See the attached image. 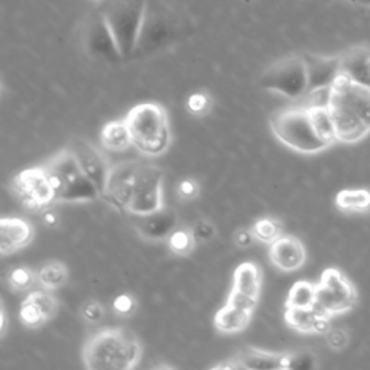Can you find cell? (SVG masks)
Instances as JSON below:
<instances>
[{
  "label": "cell",
  "mask_w": 370,
  "mask_h": 370,
  "mask_svg": "<svg viewBox=\"0 0 370 370\" xmlns=\"http://www.w3.org/2000/svg\"><path fill=\"white\" fill-rule=\"evenodd\" d=\"M310 75V91L331 87L340 74V57L304 54Z\"/></svg>",
  "instance_id": "19"
},
{
  "label": "cell",
  "mask_w": 370,
  "mask_h": 370,
  "mask_svg": "<svg viewBox=\"0 0 370 370\" xmlns=\"http://www.w3.org/2000/svg\"><path fill=\"white\" fill-rule=\"evenodd\" d=\"M164 207V171L154 164H143L136 174L133 196L127 214L147 216Z\"/></svg>",
  "instance_id": "9"
},
{
  "label": "cell",
  "mask_w": 370,
  "mask_h": 370,
  "mask_svg": "<svg viewBox=\"0 0 370 370\" xmlns=\"http://www.w3.org/2000/svg\"><path fill=\"white\" fill-rule=\"evenodd\" d=\"M124 122L131 133L132 147L143 156L158 158L172 145V131L167 109L155 102L139 103L129 110Z\"/></svg>",
  "instance_id": "2"
},
{
  "label": "cell",
  "mask_w": 370,
  "mask_h": 370,
  "mask_svg": "<svg viewBox=\"0 0 370 370\" xmlns=\"http://www.w3.org/2000/svg\"><path fill=\"white\" fill-rule=\"evenodd\" d=\"M317 304V285L298 281L289 289L285 308H313Z\"/></svg>",
  "instance_id": "25"
},
{
  "label": "cell",
  "mask_w": 370,
  "mask_h": 370,
  "mask_svg": "<svg viewBox=\"0 0 370 370\" xmlns=\"http://www.w3.org/2000/svg\"><path fill=\"white\" fill-rule=\"evenodd\" d=\"M253 313L243 311L226 304L214 315V327L224 334H234L243 331L252 320Z\"/></svg>",
  "instance_id": "22"
},
{
  "label": "cell",
  "mask_w": 370,
  "mask_h": 370,
  "mask_svg": "<svg viewBox=\"0 0 370 370\" xmlns=\"http://www.w3.org/2000/svg\"><path fill=\"white\" fill-rule=\"evenodd\" d=\"M329 104H337L356 115L370 131V87L358 84L344 75L339 74L330 87Z\"/></svg>",
  "instance_id": "11"
},
{
  "label": "cell",
  "mask_w": 370,
  "mask_h": 370,
  "mask_svg": "<svg viewBox=\"0 0 370 370\" xmlns=\"http://www.w3.org/2000/svg\"><path fill=\"white\" fill-rule=\"evenodd\" d=\"M176 196L183 201H192L200 196V184L194 178H184L176 184Z\"/></svg>",
  "instance_id": "39"
},
{
  "label": "cell",
  "mask_w": 370,
  "mask_h": 370,
  "mask_svg": "<svg viewBox=\"0 0 370 370\" xmlns=\"http://www.w3.org/2000/svg\"><path fill=\"white\" fill-rule=\"evenodd\" d=\"M288 353L268 351L256 347H245L237 351L232 358L237 369L248 370H270V369H286Z\"/></svg>",
  "instance_id": "18"
},
{
  "label": "cell",
  "mask_w": 370,
  "mask_h": 370,
  "mask_svg": "<svg viewBox=\"0 0 370 370\" xmlns=\"http://www.w3.org/2000/svg\"><path fill=\"white\" fill-rule=\"evenodd\" d=\"M90 2L91 3H100V2H103V0H90Z\"/></svg>",
  "instance_id": "45"
},
{
  "label": "cell",
  "mask_w": 370,
  "mask_h": 370,
  "mask_svg": "<svg viewBox=\"0 0 370 370\" xmlns=\"http://www.w3.org/2000/svg\"><path fill=\"white\" fill-rule=\"evenodd\" d=\"M243 294L259 299L262 288V269L255 262H242L233 273V286Z\"/></svg>",
  "instance_id": "21"
},
{
  "label": "cell",
  "mask_w": 370,
  "mask_h": 370,
  "mask_svg": "<svg viewBox=\"0 0 370 370\" xmlns=\"http://www.w3.org/2000/svg\"><path fill=\"white\" fill-rule=\"evenodd\" d=\"M326 340H327V344L333 350H343L349 343V337H347V333L344 330L330 329L326 333Z\"/></svg>",
  "instance_id": "40"
},
{
  "label": "cell",
  "mask_w": 370,
  "mask_h": 370,
  "mask_svg": "<svg viewBox=\"0 0 370 370\" xmlns=\"http://www.w3.org/2000/svg\"><path fill=\"white\" fill-rule=\"evenodd\" d=\"M26 298H29L35 304V307L39 310V313L44 315L46 321L53 320L59 310L58 299L54 297L50 289H45L42 286L41 289H34V291H30Z\"/></svg>",
  "instance_id": "31"
},
{
  "label": "cell",
  "mask_w": 370,
  "mask_h": 370,
  "mask_svg": "<svg viewBox=\"0 0 370 370\" xmlns=\"http://www.w3.org/2000/svg\"><path fill=\"white\" fill-rule=\"evenodd\" d=\"M80 314H82L83 320L87 321V323L95 324V323H100V321L104 318L106 311L103 305L98 299H89L82 305Z\"/></svg>",
  "instance_id": "36"
},
{
  "label": "cell",
  "mask_w": 370,
  "mask_h": 370,
  "mask_svg": "<svg viewBox=\"0 0 370 370\" xmlns=\"http://www.w3.org/2000/svg\"><path fill=\"white\" fill-rule=\"evenodd\" d=\"M269 124L275 138L298 154H318L331 147L318 135L308 106L278 110L269 118Z\"/></svg>",
  "instance_id": "4"
},
{
  "label": "cell",
  "mask_w": 370,
  "mask_h": 370,
  "mask_svg": "<svg viewBox=\"0 0 370 370\" xmlns=\"http://www.w3.org/2000/svg\"><path fill=\"white\" fill-rule=\"evenodd\" d=\"M147 9V0H111L103 13L123 59L138 51Z\"/></svg>",
  "instance_id": "5"
},
{
  "label": "cell",
  "mask_w": 370,
  "mask_h": 370,
  "mask_svg": "<svg viewBox=\"0 0 370 370\" xmlns=\"http://www.w3.org/2000/svg\"><path fill=\"white\" fill-rule=\"evenodd\" d=\"M42 221H44V224L46 228L54 229L59 224V216H58V213L54 210L53 207H50V208H46V210L42 212Z\"/></svg>",
  "instance_id": "42"
},
{
  "label": "cell",
  "mask_w": 370,
  "mask_h": 370,
  "mask_svg": "<svg viewBox=\"0 0 370 370\" xmlns=\"http://www.w3.org/2000/svg\"><path fill=\"white\" fill-rule=\"evenodd\" d=\"M353 2H359V3H362V5L370 6V0H353Z\"/></svg>",
  "instance_id": "44"
},
{
  "label": "cell",
  "mask_w": 370,
  "mask_h": 370,
  "mask_svg": "<svg viewBox=\"0 0 370 370\" xmlns=\"http://www.w3.org/2000/svg\"><path fill=\"white\" fill-rule=\"evenodd\" d=\"M6 282L15 293H28L38 284V273L26 265H16L8 270Z\"/></svg>",
  "instance_id": "27"
},
{
  "label": "cell",
  "mask_w": 370,
  "mask_h": 370,
  "mask_svg": "<svg viewBox=\"0 0 370 370\" xmlns=\"http://www.w3.org/2000/svg\"><path fill=\"white\" fill-rule=\"evenodd\" d=\"M233 242L239 249H248L256 242V237L252 229H239L233 234Z\"/></svg>",
  "instance_id": "41"
},
{
  "label": "cell",
  "mask_w": 370,
  "mask_h": 370,
  "mask_svg": "<svg viewBox=\"0 0 370 370\" xmlns=\"http://www.w3.org/2000/svg\"><path fill=\"white\" fill-rule=\"evenodd\" d=\"M42 165L54 185L55 204L93 203L102 198L100 191L80 167L68 147L55 152Z\"/></svg>",
  "instance_id": "3"
},
{
  "label": "cell",
  "mask_w": 370,
  "mask_h": 370,
  "mask_svg": "<svg viewBox=\"0 0 370 370\" xmlns=\"http://www.w3.org/2000/svg\"><path fill=\"white\" fill-rule=\"evenodd\" d=\"M139 167V160L126 159L119 160L110 168L102 198L120 213H127L131 205Z\"/></svg>",
  "instance_id": "10"
},
{
  "label": "cell",
  "mask_w": 370,
  "mask_h": 370,
  "mask_svg": "<svg viewBox=\"0 0 370 370\" xmlns=\"http://www.w3.org/2000/svg\"><path fill=\"white\" fill-rule=\"evenodd\" d=\"M191 232H192V234H194L197 243H201V245L212 242L216 233H217L214 223L208 219L197 220L194 224H192Z\"/></svg>",
  "instance_id": "35"
},
{
  "label": "cell",
  "mask_w": 370,
  "mask_h": 370,
  "mask_svg": "<svg viewBox=\"0 0 370 370\" xmlns=\"http://www.w3.org/2000/svg\"><path fill=\"white\" fill-rule=\"evenodd\" d=\"M6 326H8V321H6V311H5V305L2 304V334L6 333Z\"/></svg>",
  "instance_id": "43"
},
{
  "label": "cell",
  "mask_w": 370,
  "mask_h": 370,
  "mask_svg": "<svg viewBox=\"0 0 370 370\" xmlns=\"http://www.w3.org/2000/svg\"><path fill=\"white\" fill-rule=\"evenodd\" d=\"M185 107L189 115L196 118H204L210 113L213 109V99L210 93L196 91L188 95V99L185 102Z\"/></svg>",
  "instance_id": "32"
},
{
  "label": "cell",
  "mask_w": 370,
  "mask_h": 370,
  "mask_svg": "<svg viewBox=\"0 0 370 370\" xmlns=\"http://www.w3.org/2000/svg\"><path fill=\"white\" fill-rule=\"evenodd\" d=\"M252 232L257 242L270 245L284 234V226L281 220L275 217H261L252 224Z\"/></svg>",
  "instance_id": "28"
},
{
  "label": "cell",
  "mask_w": 370,
  "mask_h": 370,
  "mask_svg": "<svg viewBox=\"0 0 370 370\" xmlns=\"http://www.w3.org/2000/svg\"><path fill=\"white\" fill-rule=\"evenodd\" d=\"M19 318L22 324L28 329H41L48 321L44 318V315L39 313V310L35 307V304L29 298H25L21 304L19 308Z\"/></svg>",
  "instance_id": "33"
},
{
  "label": "cell",
  "mask_w": 370,
  "mask_h": 370,
  "mask_svg": "<svg viewBox=\"0 0 370 370\" xmlns=\"http://www.w3.org/2000/svg\"><path fill=\"white\" fill-rule=\"evenodd\" d=\"M68 149L73 152L78 160L80 167L86 172V175L98 187L103 197L104 187L107 183V176L111 168L104 154L94 147V145L84 138H74L68 142Z\"/></svg>",
  "instance_id": "12"
},
{
  "label": "cell",
  "mask_w": 370,
  "mask_h": 370,
  "mask_svg": "<svg viewBox=\"0 0 370 370\" xmlns=\"http://www.w3.org/2000/svg\"><path fill=\"white\" fill-rule=\"evenodd\" d=\"M335 205L342 212H367L370 208V191L343 189L335 196Z\"/></svg>",
  "instance_id": "26"
},
{
  "label": "cell",
  "mask_w": 370,
  "mask_h": 370,
  "mask_svg": "<svg viewBox=\"0 0 370 370\" xmlns=\"http://www.w3.org/2000/svg\"><path fill=\"white\" fill-rule=\"evenodd\" d=\"M315 367H318L317 358L310 351H297V353H288L286 355V369L308 370Z\"/></svg>",
  "instance_id": "34"
},
{
  "label": "cell",
  "mask_w": 370,
  "mask_h": 370,
  "mask_svg": "<svg viewBox=\"0 0 370 370\" xmlns=\"http://www.w3.org/2000/svg\"><path fill=\"white\" fill-rule=\"evenodd\" d=\"M38 273V284L50 291H55V289L61 288L68 282V268L66 263L59 261H50L45 262L39 266L37 270Z\"/></svg>",
  "instance_id": "24"
},
{
  "label": "cell",
  "mask_w": 370,
  "mask_h": 370,
  "mask_svg": "<svg viewBox=\"0 0 370 370\" xmlns=\"http://www.w3.org/2000/svg\"><path fill=\"white\" fill-rule=\"evenodd\" d=\"M358 294L353 284L335 268H327L317 284L315 307L327 315H339L356 305Z\"/></svg>",
  "instance_id": "8"
},
{
  "label": "cell",
  "mask_w": 370,
  "mask_h": 370,
  "mask_svg": "<svg viewBox=\"0 0 370 370\" xmlns=\"http://www.w3.org/2000/svg\"><path fill=\"white\" fill-rule=\"evenodd\" d=\"M176 228H178V214L169 207H163L160 210L147 216H138V221L135 223L136 233L143 240L152 243L167 242Z\"/></svg>",
  "instance_id": "14"
},
{
  "label": "cell",
  "mask_w": 370,
  "mask_h": 370,
  "mask_svg": "<svg viewBox=\"0 0 370 370\" xmlns=\"http://www.w3.org/2000/svg\"><path fill=\"white\" fill-rule=\"evenodd\" d=\"M83 39L87 51L93 57L109 62H118L123 59L118 50L115 38L111 35V32L106 24L103 13L94 16L87 24Z\"/></svg>",
  "instance_id": "13"
},
{
  "label": "cell",
  "mask_w": 370,
  "mask_h": 370,
  "mask_svg": "<svg viewBox=\"0 0 370 370\" xmlns=\"http://www.w3.org/2000/svg\"><path fill=\"white\" fill-rule=\"evenodd\" d=\"M269 259L282 272H295L305 265L307 250L298 237L282 234L269 245Z\"/></svg>",
  "instance_id": "15"
},
{
  "label": "cell",
  "mask_w": 370,
  "mask_h": 370,
  "mask_svg": "<svg viewBox=\"0 0 370 370\" xmlns=\"http://www.w3.org/2000/svg\"><path fill=\"white\" fill-rule=\"evenodd\" d=\"M369 51H370V48H369Z\"/></svg>",
  "instance_id": "46"
},
{
  "label": "cell",
  "mask_w": 370,
  "mask_h": 370,
  "mask_svg": "<svg viewBox=\"0 0 370 370\" xmlns=\"http://www.w3.org/2000/svg\"><path fill=\"white\" fill-rule=\"evenodd\" d=\"M142 358L138 337L126 329H104L91 337L82 350V360L89 370H132Z\"/></svg>",
  "instance_id": "1"
},
{
  "label": "cell",
  "mask_w": 370,
  "mask_h": 370,
  "mask_svg": "<svg viewBox=\"0 0 370 370\" xmlns=\"http://www.w3.org/2000/svg\"><path fill=\"white\" fill-rule=\"evenodd\" d=\"M226 304H229V305H232V307L239 308V310L255 313V308H256V305H257V299H255V298L243 294L242 291H239V289L232 288V291H230V294L228 297Z\"/></svg>",
  "instance_id": "37"
},
{
  "label": "cell",
  "mask_w": 370,
  "mask_h": 370,
  "mask_svg": "<svg viewBox=\"0 0 370 370\" xmlns=\"http://www.w3.org/2000/svg\"><path fill=\"white\" fill-rule=\"evenodd\" d=\"M113 310L119 317H132L138 310V301L131 294H120L113 299Z\"/></svg>",
  "instance_id": "38"
},
{
  "label": "cell",
  "mask_w": 370,
  "mask_h": 370,
  "mask_svg": "<svg viewBox=\"0 0 370 370\" xmlns=\"http://www.w3.org/2000/svg\"><path fill=\"white\" fill-rule=\"evenodd\" d=\"M0 252L9 256L26 248L35 237V228L29 220L22 217H3L0 221Z\"/></svg>",
  "instance_id": "16"
},
{
  "label": "cell",
  "mask_w": 370,
  "mask_h": 370,
  "mask_svg": "<svg viewBox=\"0 0 370 370\" xmlns=\"http://www.w3.org/2000/svg\"><path fill=\"white\" fill-rule=\"evenodd\" d=\"M10 189L30 212H44L55 204V189L44 165L26 168L13 176Z\"/></svg>",
  "instance_id": "7"
},
{
  "label": "cell",
  "mask_w": 370,
  "mask_h": 370,
  "mask_svg": "<svg viewBox=\"0 0 370 370\" xmlns=\"http://www.w3.org/2000/svg\"><path fill=\"white\" fill-rule=\"evenodd\" d=\"M102 147L111 152H123L129 147H132L129 127L123 120H111L106 123L100 132Z\"/></svg>",
  "instance_id": "23"
},
{
  "label": "cell",
  "mask_w": 370,
  "mask_h": 370,
  "mask_svg": "<svg viewBox=\"0 0 370 370\" xmlns=\"http://www.w3.org/2000/svg\"><path fill=\"white\" fill-rule=\"evenodd\" d=\"M259 86L289 100L305 98L310 91V75L304 54L288 55L273 62L262 73Z\"/></svg>",
  "instance_id": "6"
},
{
  "label": "cell",
  "mask_w": 370,
  "mask_h": 370,
  "mask_svg": "<svg viewBox=\"0 0 370 370\" xmlns=\"http://www.w3.org/2000/svg\"><path fill=\"white\" fill-rule=\"evenodd\" d=\"M285 323L288 327L304 334H326L330 330V315L313 308H285Z\"/></svg>",
  "instance_id": "17"
},
{
  "label": "cell",
  "mask_w": 370,
  "mask_h": 370,
  "mask_svg": "<svg viewBox=\"0 0 370 370\" xmlns=\"http://www.w3.org/2000/svg\"><path fill=\"white\" fill-rule=\"evenodd\" d=\"M308 109H310L313 123L317 129L318 135L333 145L337 140V138H335L334 122H333L329 107L327 106H308Z\"/></svg>",
  "instance_id": "30"
},
{
  "label": "cell",
  "mask_w": 370,
  "mask_h": 370,
  "mask_svg": "<svg viewBox=\"0 0 370 370\" xmlns=\"http://www.w3.org/2000/svg\"><path fill=\"white\" fill-rule=\"evenodd\" d=\"M340 73L351 82L370 87V51L366 46H355L340 55Z\"/></svg>",
  "instance_id": "20"
},
{
  "label": "cell",
  "mask_w": 370,
  "mask_h": 370,
  "mask_svg": "<svg viewBox=\"0 0 370 370\" xmlns=\"http://www.w3.org/2000/svg\"><path fill=\"white\" fill-rule=\"evenodd\" d=\"M197 240L188 228H176L172 234L167 239V246L175 256L185 257L189 256L197 248Z\"/></svg>",
  "instance_id": "29"
}]
</instances>
